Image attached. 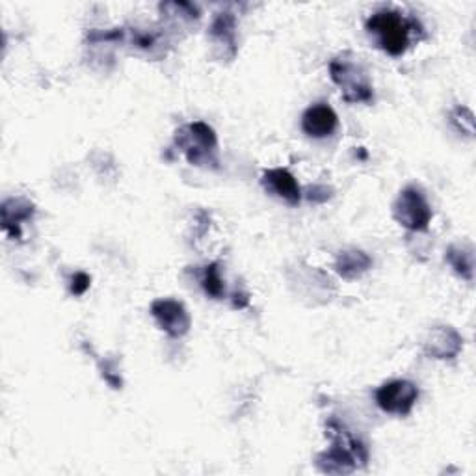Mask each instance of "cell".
<instances>
[{
    "instance_id": "1",
    "label": "cell",
    "mask_w": 476,
    "mask_h": 476,
    "mask_svg": "<svg viewBox=\"0 0 476 476\" xmlns=\"http://www.w3.org/2000/svg\"><path fill=\"white\" fill-rule=\"evenodd\" d=\"M326 434L331 438V446L327 452L319 456L320 471L329 474H343L353 472L367 465V446L360 439H355L346 430L344 424H341L337 419H331L326 426Z\"/></svg>"
},
{
    "instance_id": "2",
    "label": "cell",
    "mask_w": 476,
    "mask_h": 476,
    "mask_svg": "<svg viewBox=\"0 0 476 476\" xmlns=\"http://www.w3.org/2000/svg\"><path fill=\"white\" fill-rule=\"evenodd\" d=\"M365 27L378 49L391 56H400L408 51L412 36L417 32V21L406 19L395 10H382L372 13Z\"/></svg>"
},
{
    "instance_id": "3",
    "label": "cell",
    "mask_w": 476,
    "mask_h": 476,
    "mask_svg": "<svg viewBox=\"0 0 476 476\" xmlns=\"http://www.w3.org/2000/svg\"><path fill=\"white\" fill-rule=\"evenodd\" d=\"M175 144L192 166L218 164V138L212 127L203 122H194L175 132Z\"/></svg>"
},
{
    "instance_id": "4",
    "label": "cell",
    "mask_w": 476,
    "mask_h": 476,
    "mask_svg": "<svg viewBox=\"0 0 476 476\" xmlns=\"http://www.w3.org/2000/svg\"><path fill=\"white\" fill-rule=\"evenodd\" d=\"M329 73L331 81L339 86L346 103H372L374 89L367 71L360 62L348 56L336 58L329 64Z\"/></svg>"
},
{
    "instance_id": "5",
    "label": "cell",
    "mask_w": 476,
    "mask_h": 476,
    "mask_svg": "<svg viewBox=\"0 0 476 476\" xmlns=\"http://www.w3.org/2000/svg\"><path fill=\"white\" fill-rule=\"evenodd\" d=\"M395 220L410 231H424L432 222V207L417 186L404 188L393 205Z\"/></svg>"
},
{
    "instance_id": "6",
    "label": "cell",
    "mask_w": 476,
    "mask_h": 476,
    "mask_svg": "<svg viewBox=\"0 0 476 476\" xmlns=\"http://www.w3.org/2000/svg\"><path fill=\"white\" fill-rule=\"evenodd\" d=\"M419 400V389L408 379H395V382L384 384L376 391V404L379 410L391 415H408L415 408Z\"/></svg>"
},
{
    "instance_id": "7",
    "label": "cell",
    "mask_w": 476,
    "mask_h": 476,
    "mask_svg": "<svg viewBox=\"0 0 476 476\" xmlns=\"http://www.w3.org/2000/svg\"><path fill=\"white\" fill-rule=\"evenodd\" d=\"M151 315L157 320L158 327L168 333L170 337L179 339L184 337L190 331V315L186 313V309L183 303L170 300V298H162L153 302L151 305Z\"/></svg>"
},
{
    "instance_id": "8",
    "label": "cell",
    "mask_w": 476,
    "mask_h": 476,
    "mask_svg": "<svg viewBox=\"0 0 476 476\" xmlns=\"http://www.w3.org/2000/svg\"><path fill=\"white\" fill-rule=\"evenodd\" d=\"M339 127V117L329 105L317 103L309 106L302 117V129L311 138H327Z\"/></svg>"
},
{
    "instance_id": "9",
    "label": "cell",
    "mask_w": 476,
    "mask_h": 476,
    "mask_svg": "<svg viewBox=\"0 0 476 476\" xmlns=\"http://www.w3.org/2000/svg\"><path fill=\"white\" fill-rule=\"evenodd\" d=\"M463 339L460 337V333L455 327L448 326H439L428 333V337L424 341V352L426 355L434 357V360H452L456 357L462 350Z\"/></svg>"
},
{
    "instance_id": "10",
    "label": "cell",
    "mask_w": 476,
    "mask_h": 476,
    "mask_svg": "<svg viewBox=\"0 0 476 476\" xmlns=\"http://www.w3.org/2000/svg\"><path fill=\"white\" fill-rule=\"evenodd\" d=\"M263 186L270 194L277 196L279 200L287 201L289 205H298L302 200V190L294 175L283 168H274L265 172Z\"/></svg>"
},
{
    "instance_id": "11",
    "label": "cell",
    "mask_w": 476,
    "mask_h": 476,
    "mask_svg": "<svg viewBox=\"0 0 476 476\" xmlns=\"http://www.w3.org/2000/svg\"><path fill=\"white\" fill-rule=\"evenodd\" d=\"M34 205L22 198H12L3 203V229L12 236H21V224L32 218Z\"/></svg>"
},
{
    "instance_id": "12",
    "label": "cell",
    "mask_w": 476,
    "mask_h": 476,
    "mask_svg": "<svg viewBox=\"0 0 476 476\" xmlns=\"http://www.w3.org/2000/svg\"><path fill=\"white\" fill-rule=\"evenodd\" d=\"M370 267H372V259L360 250L341 251L336 260V270L346 279H355L363 276Z\"/></svg>"
},
{
    "instance_id": "13",
    "label": "cell",
    "mask_w": 476,
    "mask_h": 476,
    "mask_svg": "<svg viewBox=\"0 0 476 476\" xmlns=\"http://www.w3.org/2000/svg\"><path fill=\"white\" fill-rule=\"evenodd\" d=\"M210 36L218 45L231 47L234 53V17L231 13H220L212 22Z\"/></svg>"
},
{
    "instance_id": "14",
    "label": "cell",
    "mask_w": 476,
    "mask_h": 476,
    "mask_svg": "<svg viewBox=\"0 0 476 476\" xmlns=\"http://www.w3.org/2000/svg\"><path fill=\"white\" fill-rule=\"evenodd\" d=\"M448 263L452 265L462 277L467 281H472V270H474V259H472V250L465 248H450L446 253Z\"/></svg>"
},
{
    "instance_id": "15",
    "label": "cell",
    "mask_w": 476,
    "mask_h": 476,
    "mask_svg": "<svg viewBox=\"0 0 476 476\" xmlns=\"http://www.w3.org/2000/svg\"><path fill=\"white\" fill-rule=\"evenodd\" d=\"M201 285H203V291L210 296V298H222L225 293V285L224 279L220 276V268L217 263H212L205 268L203 277H201Z\"/></svg>"
},
{
    "instance_id": "16",
    "label": "cell",
    "mask_w": 476,
    "mask_h": 476,
    "mask_svg": "<svg viewBox=\"0 0 476 476\" xmlns=\"http://www.w3.org/2000/svg\"><path fill=\"white\" fill-rule=\"evenodd\" d=\"M450 122H452V125L458 129V132L467 134V136L474 134V117H472L469 108L458 106L455 112H452Z\"/></svg>"
},
{
    "instance_id": "17",
    "label": "cell",
    "mask_w": 476,
    "mask_h": 476,
    "mask_svg": "<svg viewBox=\"0 0 476 476\" xmlns=\"http://www.w3.org/2000/svg\"><path fill=\"white\" fill-rule=\"evenodd\" d=\"M89 276L84 272H77L73 277H71V293L75 296H82L89 289Z\"/></svg>"
},
{
    "instance_id": "18",
    "label": "cell",
    "mask_w": 476,
    "mask_h": 476,
    "mask_svg": "<svg viewBox=\"0 0 476 476\" xmlns=\"http://www.w3.org/2000/svg\"><path fill=\"white\" fill-rule=\"evenodd\" d=\"M307 198L311 200V201H327L329 200V190L324 188V186H315V188L309 190Z\"/></svg>"
}]
</instances>
